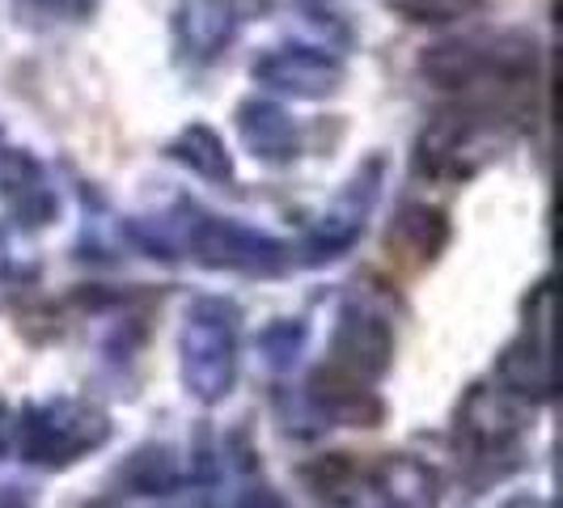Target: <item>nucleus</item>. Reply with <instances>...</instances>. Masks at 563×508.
Segmentation results:
<instances>
[{"label": "nucleus", "instance_id": "obj_6", "mask_svg": "<svg viewBox=\"0 0 563 508\" xmlns=\"http://www.w3.org/2000/svg\"><path fill=\"white\" fill-rule=\"evenodd\" d=\"M251 81L280 93V98L318 102V98H331L343 89L347 64L327 43H276V47H263L254 56Z\"/></svg>", "mask_w": 563, "mask_h": 508}, {"label": "nucleus", "instance_id": "obj_2", "mask_svg": "<svg viewBox=\"0 0 563 508\" xmlns=\"http://www.w3.org/2000/svg\"><path fill=\"white\" fill-rule=\"evenodd\" d=\"M517 114L521 111L483 98H466L437 111L416 136L411 174L428 183H471L487 162H496Z\"/></svg>", "mask_w": 563, "mask_h": 508}, {"label": "nucleus", "instance_id": "obj_13", "mask_svg": "<svg viewBox=\"0 0 563 508\" xmlns=\"http://www.w3.org/2000/svg\"><path fill=\"white\" fill-rule=\"evenodd\" d=\"M162 153H166L174 166L191 169L196 178H203V183H217V187L233 183V174H238L225 136H221L217 128L199 123V119H191L187 128H178V132L166 141V148H162Z\"/></svg>", "mask_w": 563, "mask_h": 508}, {"label": "nucleus", "instance_id": "obj_11", "mask_svg": "<svg viewBox=\"0 0 563 508\" xmlns=\"http://www.w3.org/2000/svg\"><path fill=\"white\" fill-rule=\"evenodd\" d=\"M233 132L258 166H292L301 157V128L292 111H284L272 98H242L233 107Z\"/></svg>", "mask_w": 563, "mask_h": 508}, {"label": "nucleus", "instance_id": "obj_7", "mask_svg": "<svg viewBox=\"0 0 563 508\" xmlns=\"http://www.w3.org/2000/svg\"><path fill=\"white\" fill-rule=\"evenodd\" d=\"M111 423L102 411L85 407L77 398H56V402H43V407H30L26 420H22V450L30 462H73L77 453L98 450L107 441Z\"/></svg>", "mask_w": 563, "mask_h": 508}, {"label": "nucleus", "instance_id": "obj_3", "mask_svg": "<svg viewBox=\"0 0 563 508\" xmlns=\"http://www.w3.org/2000/svg\"><path fill=\"white\" fill-rule=\"evenodd\" d=\"M169 242L178 258H196L208 272H238V276H280L292 263V246L263 233V229L208 212L199 199H178L166 212Z\"/></svg>", "mask_w": 563, "mask_h": 508}, {"label": "nucleus", "instance_id": "obj_1", "mask_svg": "<svg viewBox=\"0 0 563 508\" xmlns=\"http://www.w3.org/2000/svg\"><path fill=\"white\" fill-rule=\"evenodd\" d=\"M538 38L526 30L505 34H466V38H441L420 52V77L445 93H479L483 102H500L521 111L512 98L530 93L538 85Z\"/></svg>", "mask_w": 563, "mask_h": 508}, {"label": "nucleus", "instance_id": "obj_15", "mask_svg": "<svg viewBox=\"0 0 563 508\" xmlns=\"http://www.w3.org/2000/svg\"><path fill=\"white\" fill-rule=\"evenodd\" d=\"M382 487L386 496L402 508H428L432 505V492H437V479L432 471L416 462V457H386L382 462Z\"/></svg>", "mask_w": 563, "mask_h": 508}, {"label": "nucleus", "instance_id": "obj_18", "mask_svg": "<svg viewBox=\"0 0 563 508\" xmlns=\"http://www.w3.org/2000/svg\"><path fill=\"white\" fill-rule=\"evenodd\" d=\"M34 18H52V22H85L93 13V0H18Z\"/></svg>", "mask_w": 563, "mask_h": 508}, {"label": "nucleus", "instance_id": "obj_16", "mask_svg": "<svg viewBox=\"0 0 563 508\" xmlns=\"http://www.w3.org/2000/svg\"><path fill=\"white\" fill-rule=\"evenodd\" d=\"M390 4L416 26H453L487 9V0H390Z\"/></svg>", "mask_w": 563, "mask_h": 508}, {"label": "nucleus", "instance_id": "obj_8", "mask_svg": "<svg viewBox=\"0 0 563 508\" xmlns=\"http://www.w3.org/2000/svg\"><path fill=\"white\" fill-rule=\"evenodd\" d=\"M395 361V331L390 318L373 310L361 292H352L339 306L335 331H331V365L335 373L352 377V382H377Z\"/></svg>", "mask_w": 563, "mask_h": 508}, {"label": "nucleus", "instance_id": "obj_4", "mask_svg": "<svg viewBox=\"0 0 563 508\" xmlns=\"http://www.w3.org/2000/svg\"><path fill=\"white\" fill-rule=\"evenodd\" d=\"M242 310L229 297H196L183 322V382L199 402H221L238 382Z\"/></svg>", "mask_w": 563, "mask_h": 508}, {"label": "nucleus", "instance_id": "obj_5", "mask_svg": "<svg viewBox=\"0 0 563 508\" xmlns=\"http://www.w3.org/2000/svg\"><path fill=\"white\" fill-rule=\"evenodd\" d=\"M382 187H386V157L373 153L368 162L356 166V174L335 191V199L313 217V225L306 229V242H301V254L306 263L318 267V263H331L339 254H347L361 233H365L368 212L377 208L382 199Z\"/></svg>", "mask_w": 563, "mask_h": 508}, {"label": "nucleus", "instance_id": "obj_10", "mask_svg": "<svg viewBox=\"0 0 563 508\" xmlns=\"http://www.w3.org/2000/svg\"><path fill=\"white\" fill-rule=\"evenodd\" d=\"M0 199L9 208V225L22 233L59 221L56 183L30 148H0Z\"/></svg>", "mask_w": 563, "mask_h": 508}, {"label": "nucleus", "instance_id": "obj_19", "mask_svg": "<svg viewBox=\"0 0 563 508\" xmlns=\"http://www.w3.org/2000/svg\"><path fill=\"white\" fill-rule=\"evenodd\" d=\"M284 4H292V9H301V13H322V9H327V4H331V0H284Z\"/></svg>", "mask_w": 563, "mask_h": 508}, {"label": "nucleus", "instance_id": "obj_17", "mask_svg": "<svg viewBox=\"0 0 563 508\" xmlns=\"http://www.w3.org/2000/svg\"><path fill=\"white\" fill-rule=\"evenodd\" d=\"M301 343H306V322L280 318V322H272V327L258 335V352L267 356V365L280 368V365H292V361H297Z\"/></svg>", "mask_w": 563, "mask_h": 508}, {"label": "nucleus", "instance_id": "obj_12", "mask_svg": "<svg viewBox=\"0 0 563 508\" xmlns=\"http://www.w3.org/2000/svg\"><path fill=\"white\" fill-rule=\"evenodd\" d=\"M547 322H551V310H542V318H534V327L521 339H512L500 356V386L505 395H521V398H547L551 395V343H547Z\"/></svg>", "mask_w": 563, "mask_h": 508}, {"label": "nucleus", "instance_id": "obj_20", "mask_svg": "<svg viewBox=\"0 0 563 508\" xmlns=\"http://www.w3.org/2000/svg\"><path fill=\"white\" fill-rule=\"evenodd\" d=\"M0 148H4V144H0Z\"/></svg>", "mask_w": 563, "mask_h": 508}, {"label": "nucleus", "instance_id": "obj_9", "mask_svg": "<svg viewBox=\"0 0 563 508\" xmlns=\"http://www.w3.org/2000/svg\"><path fill=\"white\" fill-rule=\"evenodd\" d=\"M242 4L238 0H178L169 13L174 52L187 64H212L238 43L242 34Z\"/></svg>", "mask_w": 563, "mask_h": 508}, {"label": "nucleus", "instance_id": "obj_14", "mask_svg": "<svg viewBox=\"0 0 563 508\" xmlns=\"http://www.w3.org/2000/svg\"><path fill=\"white\" fill-rule=\"evenodd\" d=\"M386 242L398 246L402 254H411V258L428 263V258H437V254L445 251V242H450V221H445L441 208L420 203V199H407V203L395 212V221H390Z\"/></svg>", "mask_w": 563, "mask_h": 508}]
</instances>
